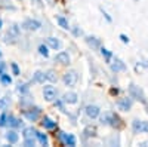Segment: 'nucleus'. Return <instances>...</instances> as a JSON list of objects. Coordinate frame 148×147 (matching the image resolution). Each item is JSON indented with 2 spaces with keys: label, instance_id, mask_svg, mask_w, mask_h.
<instances>
[{
  "label": "nucleus",
  "instance_id": "14",
  "mask_svg": "<svg viewBox=\"0 0 148 147\" xmlns=\"http://www.w3.org/2000/svg\"><path fill=\"white\" fill-rule=\"evenodd\" d=\"M62 101H64L65 104H76V103L79 101V95H77L76 92H73V91L65 92L64 97H62Z\"/></svg>",
  "mask_w": 148,
  "mask_h": 147
},
{
  "label": "nucleus",
  "instance_id": "2",
  "mask_svg": "<svg viewBox=\"0 0 148 147\" xmlns=\"http://www.w3.org/2000/svg\"><path fill=\"white\" fill-rule=\"evenodd\" d=\"M22 137H24V146H27V147L34 146V144H36V129H34L33 126L24 128Z\"/></svg>",
  "mask_w": 148,
  "mask_h": 147
},
{
  "label": "nucleus",
  "instance_id": "20",
  "mask_svg": "<svg viewBox=\"0 0 148 147\" xmlns=\"http://www.w3.org/2000/svg\"><path fill=\"white\" fill-rule=\"evenodd\" d=\"M46 45L51 48V49H55V51L61 48V42H59L56 37H47V39H46Z\"/></svg>",
  "mask_w": 148,
  "mask_h": 147
},
{
  "label": "nucleus",
  "instance_id": "27",
  "mask_svg": "<svg viewBox=\"0 0 148 147\" xmlns=\"http://www.w3.org/2000/svg\"><path fill=\"white\" fill-rule=\"evenodd\" d=\"M47 48H49V46H47V45H45V43H42V45L39 46V54H40V55H43L45 58H47V57H49V51H47Z\"/></svg>",
  "mask_w": 148,
  "mask_h": 147
},
{
  "label": "nucleus",
  "instance_id": "29",
  "mask_svg": "<svg viewBox=\"0 0 148 147\" xmlns=\"http://www.w3.org/2000/svg\"><path fill=\"white\" fill-rule=\"evenodd\" d=\"M28 91H30V88H28V85H25V83H19L18 85V92H21V95H24V94H28Z\"/></svg>",
  "mask_w": 148,
  "mask_h": 147
},
{
  "label": "nucleus",
  "instance_id": "18",
  "mask_svg": "<svg viewBox=\"0 0 148 147\" xmlns=\"http://www.w3.org/2000/svg\"><path fill=\"white\" fill-rule=\"evenodd\" d=\"M40 124H42V126H43L45 129H55V128H56V122L52 120L49 116H45V117L42 119Z\"/></svg>",
  "mask_w": 148,
  "mask_h": 147
},
{
  "label": "nucleus",
  "instance_id": "9",
  "mask_svg": "<svg viewBox=\"0 0 148 147\" xmlns=\"http://www.w3.org/2000/svg\"><path fill=\"white\" fill-rule=\"evenodd\" d=\"M133 106V100L132 97H125V98H120L117 101V108L121 110V112H129Z\"/></svg>",
  "mask_w": 148,
  "mask_h": 147
},
{
  "label": "nucleus",
  "instance_id": "35",
  "mask_svg": "<svg viewBox=\"0 0 148 147\" xmlns=\"http://www.w3.org/2000/svg\"><path fill=\"white\" fill-rule=\"evenodd\" d=\"M5 68H6L5 63H2V61H0V75H3V73H5Z\"/></svg>",
  "mask_w": 148,
  "mask_h": 147
},
{
  "label": "nucleus",
  "instance_id": "3",
  "mask_svg": "<svg viewBox=\"0 0 148 147\" xmlns=\"http://www.w3.org/2000/svg\"><path fill=\"white\" fill-rule=\"evenodd\" d=\"M77 80H79V75H77L76 70H68L65 75L62 76V82H64L65 86H68V88H73L74 85L77 83Z\"/></svg>",
  "mask_w": 148,
  "mask_h": 147
},
{
  "label": "nucleus",
  "instance_id": "30",
  "mask_svg": "<svg viewBox=\"0 0 148 147\" xmlns=\"http://www.w3.org/2000/svg\"><path fill=\"white\" fill-rule=\"evenodd\" d=\"M8 125V115L3 112L2 115H0V128H3Z\"/></svg>",
  "mask_w": 148,
  "mask_h": 147
},
{
  "label": "nucleus",
  "instance_id": "23",
  "mask_svg": "<svg viewBox=\"0 0 148 147\" xmlns=\"http://www.w3.org/2000/svg\"><path fill=\"white\" fill-rule=\"evenodd\" d=\"M36 138L39 140V143H40L42 146H47V143H49V140H47V135H46V134L39 132V131H36Z\"/></svg>",
  "mask_w": 148,
  "mask_h": 147
},
{
  "label": "nucleus",
  "instance_id": "39",
  "mask_svg": "<svg viewBox=\"0 0 148 147\" xmlns=\"http://www.w3.org/2000/svg\"><path fill=\"white\" fill-rule=\"evenodd\" d=\"M2 24H3V21H2V19H0V28H2Z\"/></svg>",
  "mask_w": 148,
  "mask_h": 147
},
{
  "label": "nucleus",
  "instance_id": "31",
  "mask_svg": "<svg viewBox=\"0 0 148 147\" xmlns=\"http://www.w3.org/2000/svg\"><path fill=\"white\" fill-rule=\"evenodd\" d=\"M46 80H51V82H56V76H55V73H53L52 70L46 71Z\"/></svg>",
  "mask_w": 148,
  "mask_h": 147
},
{
  "label": "nucleus",
  "instance_id": "16",
  "mask_svg": "<svg viewBox=\"0 0 148 147\" xmlns=\"http://www.w3.org/2000/svg\"><path fill=\"white\" fill-rule=\"evenodd\" d=\"M6 140H8V143L9 144H16L18 143V140H19V135H18V132L16 131H14V129H9L8 132H6Z\"/></svg>",
  "mask_w": 148,
  "mask_h": 147
},
{
  "label": "nucleus",
  "instance_id": "12",
  "mask_svg": "<svg viewBox=\"0 0 148 147\" xmlns=\"http://www.w3.org/2000/svg\"><path fill=\"white\" fill-rule=\"evenodd\" d=\"M18 37H19V27L16 24H14V26L9 27V30L6 33V42H15Z\"/></svg>",
  "mask_w": 148,
  "mask_h": 147
},
{
  "label": "nucleus",
  "instance_id": "32",
  "mask_svg": "<svg viewBox=\"0 0 148 147\" xmlns=\"http://www.w3.org/2000/svg\"><path fill=\"white\" fill-rule=\"evenodd\" d=\"M10 68H12V73H14L15 76H19V75H21L19 67H18V64H16V63H12V64H10Z\"/></svg>",
  "mask_w": 148,
  "mask_h": 147
},
{
  "label": "nucleus",
  "instance_id": "24",
  "mask_svg": "<svg viewBox=\"0 0 148 147\" xmlns=\"http://www.w3.org/2000/svg\"><path fill=\"white\" fill-rule=\"evenodd\" d=\"M83 134H84V137H88V138H89V137H95V135H96V128L92 126V125H89V126L84 128Z\"/></svg>",
  "mask_w": 148,
  "mask_h": 147
},
{
  "label": "nucleus",
  "instance_id": "8",
  "mask_svg": "<svg viewBox=\"0 0 148 147\" xmlns=\"http://www.w3.org/2000/svg\"><path fill=\"white\" fill-rule=\"evenodd\" d=\"M43 97L46 101H55L58 97V91L52 86V85H46L43 88Z\"/></svg>",
  "mask_w": 148,
  "mask_h": 147
},
{
  "label": "nucleus",
  "instance_id": "37",
  "mask_svg": "<svg viewBox=\"0 0 148 147\" xmlns=\"http://www.w3.org/2000/svg\"><path fill=\"white\" fill-rule=\"evenodd\" d=\"M117 92H119V89H117V88H116V89H114V88L111 89V94H117Z\"/></svg>",
  "mask_w": 148,
  "mask_h": 147
},
{
  "label": "nucleus",
  "instance_id": "7",
  "mask_svg": "<svg viewBox=\"0 0 148 147\" xmlns=\"http://www.w3.org/2000/svg\"><path fill=\"white\" fill-rule=\"evenodd\" d=\"M132 131L135 134H145V132H148V122L135 119L132 122Z\"/></svg>",
  "mask_w": 148,
  "mask_h": 147
},
{
  "label": "nucleus",
  "instance_id": "26",
  "mask_svg": "<svg viewBox=\"0 0 148 147\" xmlns=\"http://www.w3.org/2000/svg\"><path fill=\"white\" fill-rule=\"evenodd\" d=\"M99 49H101V54H102V57L105 58V61H107V63H110L111 58H113V54H111V52L108 51V49H107V48H104V46H101Z\"/></svg>",
  "mask_w": 148,
  "mask_h": 147
},
{
  "label": "nucleus",
  "instance_id": "17",
  "mask_svg": "<svg viewBox=\"0 0 148 147\" xmlns=\"http://www.w3.org/2000/svg\"><path fill=\"white\" fill-rule=\"evenodd\" d=\"M8 126H10V128H21L22 126V120L15 117L14 115H9L8 116Z\"/></svg>",
  "mask_w": 148,
  "mask_h": 147
},
{
  "label": "nucleus",
  "instance_id": "38",
  "mask_svg": "<svg viewBox=\"0 0 148 147\" xmlns=\"http://www.w3.org/2000/svg\"><path fill=\"white\" fill-rule=\"evenodd\" d=\"M145 108H147V113H148V103H145Z\"/></svg>",
  "mask_w": 148,
  "mask_h": 147
},
{
  "label": "nucleus",
  "instance_id": "28",
  "mask_svg": "<svg viewBox=\"0 0 148 147\" xmlns=\"http://www.w3.org/2000/svg\"><path fill=\"white\" fill-rule=\"evenodd\" d=\"M8 106H9V98H0V110L2 112H5V110L8 108Z\"/></svg>",
  "mask_w": 148,
  "mask_h": 147
},
{
  "label": "nucleus",
  "instance_id": "22",
  "mask_svg": "<svg viewBox=\"0 0 148 147\" xmlns=\"http://www.w3.org/2000/svg\"><path fill=\"white\" fill-rule=\"evenodd\" d=\"M45 80H46V73L43 71H36L33 75V82L36 83H45Z\"/></svg>",
  "mask_w": 148,
  "mask_h": 147
},
{
  "label": "nucleus",
  "instance_id": "11",
  "mask_svg": "<svg viewBox=\"0 0 148 147\" xmlns=\"http://www.w3.org/2000/svg\"><path fill=\"white\" fill-rule=\"evenodd\" d=\"M84 113H86V116H88L89 119H96V117H99L101 110H99V107L95 106V104H89V106H86Z\"/></svg>",
  "mask_w": 148,
  "mask_h": 147
},
{
  "label": "nucleus",
  "instance_id": "6",
  "mask_svg": "<svg viewBox=\"0 0 148 147\" xmlns=\"http://www.w3.org/2000/svg\"><path fill=\"white\" fill-rule=\"evenodd\" d=\"M129 94H130L132 98H135V100H138V101H141V103H144V104L147 103L144 91H142L139 86H136V85L130 83V86H129Z\"/></svg>",
  "mask_w": 148,
  "mask_h": 147
},
{
  "label": "nucleus",
  "instance_id": "10",
  "mask_svg": "<svg viewBox=\"0 0 148 147\" xmlns=\"http://www.w3.org/2000/svg\"><path fill=\"white\" fill-rule=\"evenodd\" d=\"M42 27V22L40 21H37V19H25L22 22V28H25V30H30V31H37V30H40Z\"/></svg>",
  "mask_w": 148,
  "mask_h": 147
},
{
  "label": "nucleus",
  "instance_id": "1",
  "mask_svg": "<svg viewBox=\"0 0 148 147\" xmlns=\"http://www.w3.org/2000/svg\"><path fill=\"white\" fill-rule=\"evenodd\" d=\"M99 120L102 125H110V126H120V117L113 113V112H105L102 116L99 115Z\"/></svg>",
  "mask_w": 148,
  "mask_h": 147
},
{
  "label": "nucleus",
  "instance_id": "36",
  "mask_svg": "<svg viewBox=\"0 0 148 147\" xmlns=\"http://www.w3.org/2000/svg\"><path fill=\"white\" fill-rule=\"evenodd\" d=\"M102 14H104V17L107 18V21H108V22H111V18L108 17V14H107V12H104V10H102Z\"/></svg>",
  "mask_w": 148,
  "mask_h": 147
},
{
  "label": "nucleus",
  "instance_id": "25",
  "mask_svg": "<svg viewBox=\"0 0 148 147\" xmlns=\"http://www.w3.org/2000/svg\"><path fill=\"white\" fill-rule=\"evenodd\" d=\"M0 83L5 85V86H9L12 83V77L8 75V73H3V75H0Z\"/></svg>",
  "mask_w": 148,
  "mask_h": 147
},
{
  "label": "nucleus",
  "instance_id": "33",
  "mask_svg": "<svg viewBox=\"0 0 148 147\" xmlns=\"http://www.w3.org/2000/svg\"><path fill=\"white\" fill-rule=\"evenodd\" d=\"M73 33H74V36H82V34H83V31H82L79 27H74V28H73Z\"/></svg>",
  "mask_w": 148,
  "mask_h": 147
},
{
  "label": "nucleus",
  "instance_id": "34",
  "mask_svg": "<svg viewBox=\"0 0 148 147\" xmlns=\"http://www.w3.org/2000/svg\"><path fill=\"white\" fill-rule=\"evenodd\" d=\"M120 39H121L123 43H129V37H127L126 34H120Z\"/></svg>",
  "mask_w": 148,
  "mask_h": 147
},
{
  "label": "nucleus",
  "instance_id": "4",
  "mask_svg": "<svg viewBox=\"0 0 148 147\" xmlns=\"http://www.w3.org/2000/svg\"><path fill=\"white\" fill-rule=\"evenodd\" d=\"M58 140L62 143L64 146H70V147H74V146L77 144L76 137H74L73 134H67V132H64V131H59V132H58Z\"/></svg>",
  "mask_w": 148,
  "mask_h": 147
},
{
  "label": "nucleus",
  "instance_id": "15",
  "mask_svg": "<svg viewBox=\"0 0 148 147\" xmlns=\"http://www.w3.org/2000/svg\"><path fill=\"white\" fill-rule=\"evenodd\" d=\"M111 70H113L114 73H119V71H125V70H126V64L123 63L121 59H119V58H114V61L111 63Z\"/></svg>",
  "mask_w": 148,
  "mask_h": 147
},
{
  "label": "nucleus",
  "instance_id": "5",
  "mask_svg": "<svg viewBox=\"0 0 148 147\" xmlns=\"http://www.w3.org/2000/svg\"><path fill=\"white\" fill-rule=\"evenodd\" d=\"M24 117H27L30 122H36V120H39L40 115H42V108L40 107H31V108H25L22 112Z\"/></svg>",
  "mask_w": 148,
  "mask_h": 147
},
{
  "label": "nucleus",
  "instance_id": "13",
  "mask_svg": "<svg viewBox=\"0 0 148 147\" xmlns=\"http://www.w3.org/2000/svg\"><path fill=\"white\" fill-rule=\"evenodd\" d=\"M55 61H56V63H59V64H62V66H68L71 58H70V54L67 51H59L55 55Z\"/></svg>",
  "mask_w": 148,
  "mask_h": 147
},
{
  "label": "nucleus",
  "instance_id": "21",
  "mask_svg": "<svg viewBox=\"0 0 148 147\" xmlns=\"http://www.w3.org/2000/svg\"><path fill=\"white\" fill-rule=\"evenodd\" d=\"M56 22H58V26H59L61 28H64V30L71 28L70 24H68V19H67L65 17H62V15H58V17H56Z\"/></svg>",
  "mask_w": 148,
  "mask_h": 147
},
{
  "label": "nucleus",
  "instance_id": "19",
  "mask_svg": "<svg viewBox=\"0 0 148 147\" xmlns=\"http://www.w3.org/2000/svg\"><path fill=\"white\" fill-rule=\"evenodd\" d=\"M86 42H88V45H89L92 49H99V48H101V40L96 39V37H93V36H88V37H86Z\"/></svg>",
  "mask_w": 148,
  "mask_h": 147
}]
</instances>
